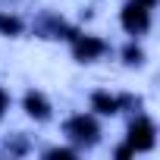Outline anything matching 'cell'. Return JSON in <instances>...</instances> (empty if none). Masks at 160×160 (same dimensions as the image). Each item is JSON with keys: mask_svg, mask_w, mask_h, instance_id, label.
I'll use <instances>...</instances> for the list:
<instances>
[{"mask_svg": "<svg viewBox=\"0 0 160 160\" xmlns=\"http://www.w3.org/2000/svg\"><path fill=\"white\" fill-rule=\"evenodd\" d=\"M154 135H157V129H154V122L148 116H135L129 122V148L132 151H151L154 141H157Z\"/></svg>", "mask_w": 160, "mask_h": 160, "instance_id": "obj_4", "label": "cell"}, {"mask_svg": "<svg viewBox=\"0 0 160 160\" xmlns=\"http://www.w3.org/2000/svg\"><path fill=\"white\" fill-rule=\"evenodd\" d=\"M122 60H126L129 66H138V63H144V53H141V47L126 44V47H122Z\"/></svg>", "mask_w": 160, "mask_h": 160, "instance_id": "obj_8", "label": "cell"}, {"mask_svg": "<svg viewBox=\"0 0 160 160\" xmlns=\"http://www.w3.org/2000/svg\"><path fill=\"white\" fill-rule=\"evenodd\" d=\"M135 3H141V7H148V10H154V7H157V0H135Z\"/></svg>", "mask_w": 160, "mask_h": 160, "instance_id": "obj_10", "label": "cell"}, {"mask_svg": "<svg viewBox=\"0 0 160 160\" xmlns=\"http://www.w3.org/2000/svg\"><path fill=\"white\" fill-rule=\"evenodd\" d=\"M119 22H122V28L132 38H138V35H144L151 28V10L141 7V3H135V0H129V3L122 7V13H119Z\"/></svg>", "mask_w": 160, "mask_h": 160, "instance_id": "obj_2", "label": "cell"}, {"mask_svg": "<svg viewBox=\"0 0 160 160\" xmlns=\"http://www.w3.org/2000/svg\"><path fill=\"white\" fill-rule=\"evenodd\" d=\"M7 104H10V94H7V91H0V116H3V110H7Z\"/></svg>", "mask_w": 160, "mask_h": 160, "instance_id": "obj_9", "label": "cell"}, {"mask_svg": "<svg viewBox=\"0 0 160 160\" xmlns=\"http://www.w3.org/2000/svg\"><path fill=\"white\" fill-rule=\"evenodd\" d=\"M110 50V44L104 41V38H98V35H72V57L78 60V63H94V60H101L104 53Z\"/></svg>", "mask_w": 160, "mask_h": 160, "instance_id": "obj_1", "label": "cell"}, {"mask_svg": "<svg viewBox=\"0 0 160 160\" xmlns=\"http://www.w3.org/2000/svg\"><path fill=\"white\" fill-rule=\"evenodd\" d=\"M91 110H98V113H104V116L119 113L116 94H110V91H94V94H91Z\"/></svg>", "mask_w": 160, "mask_h": 160, "instance_id": "obj_6", "label": "cell"}, {"mask_svg": "<svg viewBox=\"0 0 160 160\" xmlns=\"http://www.w3.org/2000/svg\"><path fill=\"white\" fill-rule=\"evenodd\" d=\"M22 32V19L16 13H0V35H7V38H16Z\"/></svg>", "mask_w": 160, "mask_h": 160, "instance_id": "obj_7", "label": "cell"}, {"mask_svg": "<svg viewBox=\"0 0 160 160\" xmlns=\"http://www.w3.org/2000/svg\"><path fill=\"white\" fill-rule=\"evenodd\" d=\"M22 107H25V113L35 116V119H47V116H50V104H47V98H44L41 91H28L25 101H22Z\"/></svg>", "mask_w": 160, "mask_h": 160, "instance_id": "obj_5", "label": "cell"}, {"mask_svg": "<svg viewBox=\"0 0 160 160\" xmlns=\"http://www.w3.org/2000/svg\"><path fill=\"white\" fill-rule=\"evenodd\" d=\"M63 132H66L72 141H78V144H94V141H98V135H101V129H98L94 116H85V113H78V116L66 119Z\"/></svg>", "mask_w": 160, "mask_h": 160, "instance_id": "obj_3", "label": "cell"}]
</instances>
